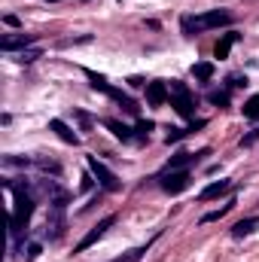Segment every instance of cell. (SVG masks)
Returning <instances> with one entry per match:
<instances>
[{
    "instance_id": "cell-7",
    "label": "cell",
    "mask_w": 259,
    "mask_h": 262,
    "mask_svg": "<svg viewBox=\"0 0 259 262\" xmlns=\"http://www.w3.org/2000/svg\"><path fill=\"white\" fill-rule=\"evenodd\" d=\"M159 180V186L168 192V195H180L183 189H189V183H192V174L186 171V168H180V171H165L162 177H156Z\"/></svg>"
},
{
    "instance_id": "cell-21",
    "label": "cell",
    "mask_w": 259,
    "mask_h": 262,
    "mask_svg": "<svg viewBox=\"0 0 259 262\" xmlns=\"http://www.w3.org/2000/svg\"><path fill=\"white\" fill-rule=\"evenodd\" d=\"M232 207H235V201H229V204H223L220 210H210V213H204V216H201V223H213V220H220V216H226V213H229Z\"/></svg>"
},
{
    "instance_id": "cell-9",
    "label": "cell",
    "mask_w": 259,
    "mask_h": 262,
    "mask_svg": "<svg viewBox=\"0 0 259 262\" xmlns=\"http://www.w3.org/2000/svg\"><path fill=\"white\" fill-rule=\"evenodd\" d=\"M113 223H116V216H113V213H110V216H104V220H101V223H98V226H95V229H92V232H89V235L79 241V244H76V253L89 250V247H92L98 238H104V232H107V229H113Z\"/></svg>"
},
{
    "instance_id": "cell-14",
    "label": "cell",
    "mask_w": 259,
    "mask_h": 262,
    "mask_svg": "<svg viewBox=\"0 0 259 262\" xmlns=\"http://www.w3.org/2000/svg\"><path fill=\"white\" fill-rule=\"evenodd\" d=\"M232 189V180H217V183H210V186H204L201 192H198V201H210V198H220L226 195Z\"/></svg>"
},
{
    "instance_id": "cell-28",
    "label": "cell",
    "mask_w": 259,
    "mask_h": 262,
    "mask_svg": "<svg viewBox=\"0 0 259 262\" xmlns=\"http://www.w3.org/2000/svg\"><path fill=\"white\" fill-rule=\"evenodd\" d=\"M92 186H95V174L89 171V174H82V192H89Z\"/></svg>"
},
{
    "instance_id": "cell-11",
    "label": "cell",
    "mask_w": 259,
    "mask_h": 262,
    "mask_svg": "<svg viewBox=\"0 0 259 262\" xmlns=\"http://www.w3.org/2000/svg\"><path fill=\"white\" fill-rule=\"evenodd\" d=\"M146 101H149L153 107H162V104L168 101V85H165L162 79H153V82H146Z\"/></svg>"
},
{
    "instance_id": "cell-5",
    "label": "cell",
    "mask_w": 259,
    "mask_h": 262,
    "mask_svg": "<svg viewBox=\"0 0 259 262\" xmlns=\"http://www.w3.org/2000/svg\"><path fill=\"white\" fill-rule=\"evenodd\" d=\"M85 162H89V171L95 174V180H98V186H101L104 192H119V189H122L119 177H116L104 162H98V156H85Z\"/></svg>"
},
{
    "instance_id": "cell-4",
    "label": "cell",
    "mask_w": 259,
    "mask_h": 262,
    "mask_svg": "<svg viewBox=\"0 0 259 262\" xmlns=\"http://www.w3.org/2000/svg\"><path fill=\"white\" fill-rule=\"evenodd\" d=\"M171 107L183 119H192L195 116V101H192V95H189V89L180 79H171Z\"/></svg>"
},
{
    "instance_id": "cell-23",
    "label": "cell",
    "mask_w": 259,
    "mask_h": 262,
    "mask_svg": "<svg viewBox=\"0 0 259 262\" xmlns=\"http://www.w3.org/2000/svg\"><path fill=\"white\" fill-rule=\"evenodd\" d=\"M207 101H210L213 107H229V92H210Z\"/></svg>"
},
{
    "instance_id": "cell-27",
    "label": "cell",
    "mask_w": 259,
    "mask_h": 262,
    "mask_svg": "<svg viewBox=\"0 0 259 262\" xmlns=\"http://www.w3.org/2000/svg\"><path fill=\"white\" fill-rule=\"evenodd\" d=\"M73 116H76V119H79V125H82V131H89V128H92V119H89V116H85V113H82V110H76V113H73Z\"/></svg>"
},
{
    "instance_id": "cell-1",
    "label": "cell",
    "mask_w": 259,
    "mask_h": 262,
    "mask_svg": "<svg viewBox=\"0 0 259 262\" xmlns=\"http://www.w3.org/2000/svg\"><path fill=\"white\" fill-rule=\"evenodd\" d=\"M6 189L12 192V220H9V232H12V241L18 244L21 232L28 229V223H31V216H34L37 198L31 195L28 183H12V180H6Z\"/></svg>"
},
{
    "instance_id": "cell-29",
    "label": "cell",
    "mask_w": 259,
    "mask_h": 262,
    "mask_svg": "<svg viewBox=\"0 0 259 262\" xmlns=\"http://www.w3.org/2000/svg\"><path fill=\"white\" fill-rule=\"evenodd\" d=\"M253 140H259V128H253L250 134H247V137H241V146H250Z\"/></svg>"
},
{
    "instance_id": "cell-24",
    "label": "cell",
    "mask_w": 259,
    "mask_h": 262,
    "mask_svg": "<svg viewBox=\"0 0 259 262\" xmlns=\"http://www.w3.org/2000/svg\"><path fill=\"white\" fill-rule=\"evenodd\" d=\"M40 253H43V244H40V241H31V244L25 247V259H28V262H34Z\"/></svg>"
},
{
    "instance_id": "cell-20",
    "label": "cell",
    "mask_w": 259,
    "mask_h": 262,
    "mask_svg": "<svg viewBox=\"0 0 259 262\" xmlns=\"http://www.w3.org/2000/svg\"><path fill=\"white\" fill-rule=\"evenodd\" d=\"M40 55H43V52H40V49H34V46H31V49H21V52H18V55H15V61H18V64H31V61H37V58H40Z\"/></svg>"
},
{
    "instance_id": "cell-10",
    "label": "cell",
    "mask_w": 259,
    "mask_h": 262,
    "mask_svg": "<svg viewBox=\"0 0 259 262\" xmlns=\"http://www.w3.org/2000/svg\"><path fill=\"white\" fill-rule=\"evenodd\" d=\"M204 156H210V149H201V152H177L168 159V168L165 171H180V168H189V165H198Z\"/></svg>"
},
{
    "instance_id": "cell-16",
    "label": "cell",
    "mask_w": 259,
    "mask_h": 262,
    "mask_svg": "<svg viewBox=\"0 0 259 262\" xmlns=\"http://www.w3.org/2000/svg\"><path fill=\"white\" fill-rule=\"evenodd\" d=\"M31 168H37L40 174H52V177H58V174H61V165H58L55 159H49V156H34Z\"/></svg>"
},
{
    "instance_id": "cell-12",
    "label": "cell",
    "mask_w": 259,
    "mask_h": 262,
    "mask_svg": "<svg viewBox=\"0 0 259 262\" xmlns=\"http://www.w3.org/2000/svg\"><path fill=\"white\" fill-rule=\"evenodd\" d=\"M238 40H241V34H238V31H229V34H223V37H220V43L213 46V55H217L220 61H223V58H229V52H232V46H235Z\"/></svg>"
},
{
    "instance_id": "cell-18",
    "label": "cell",
    "mask_w": 259,
    "mask_h": 262,
    "mask_svg": "<svg viewBox=\"0 0 259 262\" xmlns=\"http://www.w3.org/2000/svg\"><path fill=\"white\" fill-rule=\"evenodd\" d=\"M192 76L198 79V82H210V79H213V64H210V61H198V64H192Z\"/></svg>"
},
{
    "instance_id": "cell-2",
    "label": "cell",
    "mask_w": 259,
    "mask_h": 262,
    "mask_svg": "<svg viewBox=\"0 0 259 262\" xmlns=\"http://www.w3.org/2000/svg\"><path fill=\"white\" fill-rule=\"evenodd\" d=\"M232 21H235L232 12H226V9H210V12H204V15H183V18H180V28H183L186 37H195V34H201V31L223 28V25H232Z\"/></svg>"
},
{
    "instance_id": "cell-15",
    "label": "cell",
    "mask_w": 259,
    "mask_h": 262,
    "mask_svg": "<svg viewBox=\"0 0 259 262\" xmlns=\"http://www.w3.org/2000/svg\"><path fill=\"white\" fill-rule=\"evenodd\" d=\"M259 229V216H247V220H238L235 226H232V238H247V235H253Z\"/></svg>"
},
{
    "instance_id": "cell-6",
    "label": "cell",
    "mask_w": 259,
    "mask_h": 262,
    "mask_svg": "<svg viewBox=\"0 0 259 262\" xmlns=\"http://www.w3.org/2000/svg\"><path fill=\"white\" fill-rule=\"evenodd\" d=\"M64 210H67V201H52L49 204V216H46V229H43V235L49 241H58L64 235Z\"/></svg>"
},
{
    "instance_id": "cell-25",
    "label": "cell",
    "mask_w": 259,
    "mask_h": 262,
    "mask_svg": "<svg viewBox=\"0 0 259 262\" xmlns=\"http://www.w3.org/2000/svg\"><path fill=\"white\" fill-rule=\"evenodd\" d=\"M143 253H146V250H131V253H125V256H119V259H113V262H140Z\"/></svg>"
},
{
    "instance_id": "cell-17",
    "label": "cell",
    "mask_w": 259,
    "mask_h": 262,
    "mask_svg": "<svg viewBox=\"0 0 259 262\" xmlns=\"http://www.w3.org/2000/svg\"><path fill=\"white\" fill-rule=\"evenodd\" d=\"M104 125L113 131V137H119L122 143H128V140H134V137H137V134L128 128V125H122V122H116V119H104Z\"/></svg>"
},
{
    "instance_id": "cell-19",
    "label": "cell",
    "mask_w": 259,
    "mask_h": 262,
    "mask_svg": "<svg viewBox=\"0 0 259 262\" xmlns=\"http://www.w3.org/2000/svg\"><path fill=\"white\" fill-rule=\"evenodd\" d=\"M244 119H250V122L259 119V95L247 98V104H244Z\"/></svg>"
},
{
    "instance_id": "cell-13",
    "label": "cell",
    "mask_w": 259,
    "mask_h": 262,
    "mask_svg": "<svg viewBox=\"0 0 259 262\" xmlns=\"http://www.w3.org/2000/svg\"><path fill=\"white\" fill-rule=\"evenodd\" d=\"M49 131H55V134H58V137H61L64 143H73V146L79 143V134L70 128L64 119H49Z\"/></svg>"
},
{
    "instance_id": "cell-3",
    "label": "cell",
    "mask_w": 259,
    "mask_h": 262,
    "mask_svg": "<svg viewBox=\"0 0 259 262\" xmlns=\"http://www.w3.org/2000/svg\"><path fill=\"white\" fill-rule=\"evenodd\" d=\"M85 76L92 79V89H95V92H104L107 98H113V101H116V104H119L125 113H137V110H140V107H137V104L128 98V95H122L119 89H113V85H110L104 76H98V73H92V70H85Z\"/></svg>"
},
{
    "instance_id": "cell-22",
    "label": "cell",
    "mask_w": 259,
    "mask_h": 262,
    "mask_svg": "<svg viewBox=\"0 0 259 262\" xmlns=\"http://www.w3.org/2000/svg\"><path fill=\"white\" fill-rule=\"evenodd\" d=\"M156 128L149 119H137V128H134V134H137V140H146L149 137V131Z\"/></svg>"
},
{
    "instance_id": "cell-8",
    "label": "cell",
    "mask_w": 259,
    "mask_h": 262,
    "mask_svg": "<svg viewBox=\"0 0 259 262\" xmlns=\"http://www.w3.org/2000/svg\"><path fill=\"white\" fill-rule=\"evenodd\" d=\"M31 43H37V34L18 31V34H6V37L0 40V49H3V52H15V49H31Z\"/></svg>"
},
{
    "instance_id": "cell-26",
    "label": "cell",
    "mask_w": 259,
    "mask_h": 262,
    "mask_svg": "<svg viewBox=\"0 0 259 262\" xmlns=\"http://www.w3.org/2000/svg\"><path fill=\"white\" fill-rule=\"evenodd\" d=\"M247 85V76H229V89H244Z\"/></svg>"
},
{
    "instance_id": "cell-30",
    "label": "cell",
    "mask_w": 259,
    "mask_h": 262,
    "mask_svg": "<svg viewBox=\"0 0 259 262\" xmlns=\"http://www.w3.org/2000/svg\"><path fill=\"white\" fill-rule=\"evenodd\" d=\"M49 3H58V0H49Z\"/></svg>"
}]
</instances>
